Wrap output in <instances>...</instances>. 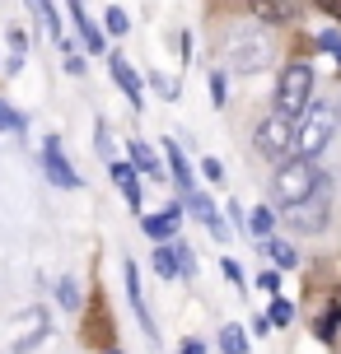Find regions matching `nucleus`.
Segmentation results:
<instances>
[{
  "label": "nucleus",
  "instance_id": "nucleus-19",
  "mask_svg": "<svg viewBox=\"0 0 341 354\" xmlns=\"http://www.w3.org/2000/svg\"><path fill=\"white\" fill-rule=\"evenodd\" d=\"M248 233H252V238H262V243L271 238V210H267V205H257V210L248 214Z\"/></svg>",
  "mask_w": 341,
  "mask_h": 354
},
{
  "label": "nucleus",
  "instance_id": "nucleus-11",
  "mask_svg": "<svg viewBox=\"0 0 341 354\" xmlns=\"http://www.w3.org/2000/svg\"><path fill=\"white\" fill-rule=\"evenodd\" d=\"M178 224H182V201H173L164 214H150V219H141V229L150 233V238H159V243H164L173 229H178Z\"/></svg>",
  "mask_w": 341,
  "mask_h": 354
},
{
  "label": "nucleus",
  "instance_id": "nucleus-20",
  "mask_svg": "<svg viewBox=\"0 0 341 354\" xmlns=\"http://www.w3.org/2000/svg\"><path fill=\"white\" fill-rule=\"evenodd\" d=\"M220 345H225L229 354H243V350H248V340H243V331H238V326H220Z\"/></svg>",
  "mask_w": 341,
  "mask_h": 354
},
{
  "label": "nucleus",
  "instance_id": "nucleus-6",
  "mask_svg": "<svg viewBox=\"0 0 341 354\" xmlns=\"http://www.w3.org/2000/svg\"><path fill=\"white\" fill-rule=\"evenodd\" d=\"M327 214H332L327 196H313V201L290 205V210H286V224H290L295 233H323V229H327Z\"/></svg>",
  "mask_w": 341,
  "mask_h": 354
},
{
  "label": "nucleus",
  "instance_id": "nucleus-30",
  "mask_svg": "<svg viewBox=\"0 0 341 354\" xmlns=\"http://www.w3.org/2000/svg\"><path fill=\"white\" fill-rule=\"evenodd\" d=\"M178 354H206V345H201V340H182Z\"/></svg>",
  "mask_w": 341,
  "mask_h": 354
},
{
  "label": "nucleus",
  "instance_id": "nucleus-14",
  "mask_svg": "<svg viewBox=\"0 0 341 354\" xmlns=\"http://www.w3.org/2000/svg\"><path fill=\"white\" fill-rule=\"evenodd\" d=\"M164 149H168V168H173V182H178L182 201H187V196L197 192V187H192V168H187V159L178 154V145H164Z\"/></svg>",
  "mask_w": 341,
  "mask_h": 354
},
{
  "label": "nucleus",
  "instance_id": "nucleus-15",
  "mask_svg": "<svg viewBox=\"0 0 341 354\" xmlns=\"http://www.w3.org/2000/svg\"><path fill=\"white\" fill-rule=\"evenodd\" d=\"M248 10L262 24H286L290 19V0H248Z\"/></svg>",
  "mask_w": 341,
  "mask_h": 354
},
{
  "label": "nucleus",
  "instance_id": "nucleus-28",
  "mask_svg": "<svg viewBox=\"0 0 341 354\" xmlns=\"http://www.w3.org/2000/svg\"><path fill=\"white\" fill-rule=\"evenodd\" d=\"M66 71H71V75H85V71H89V66H85V56L66 52Z\"/></svg>",
  "mask_w": 341,
  "mask_h": 354
},
{
  "label": "nucleus",
  "instance_id": "nucleus-1",
  "mask_svg": "<svg viewBox=\"0 0 341 354\" xmlns=\"http://www.w3.org/2000/svg\"><path fill=\"white\" fill-rule=\"evenodd\" d=\"M271 192H276V201L290 210V205H299V201L323 196V173H318V163H313V159H286V163H276Z\"/></svg>",
  "mask_w": 341,
  "mask_h": 354
},
{
  "label": "nucleus",
  "instance_id": "nucleus-8",
  "mask_svg": "<svg viewBox=\"0 0 341 354\" xmlns=\"http://www.w3.org/2000/svg\"><path fill=\"white\" fill-rule=\"evenodd\" d=\"M112 182H117V192L126 196V205L141 210V168H136V163H112Z\"/></svg>",
  "mask_w": 341,
  "mask_h": 354
},
{
  "label": "nucleus",
  "instance_id": "nucleus-7",
  "mask_svg": "<svg viewBox=\"0 0 341 354\" xmlns=\"http://www.w3.org/2000/svg\"><path fill=\"white\" fill-rule=\"evenodd\" d=\"M42 168H47V177H52L56 187H80V177H75V168H71V159H66V154H61V140H56V136H47V140H42Z\"/></svg>",
  "mask_w": 341,
  "mask_h": 354
},
{
  "label": "nucleus",
  "instance_id": "nucleus-2",
  "mask_svg": "<svg viewBox=\"0 0 341 354\" xmlns=\"http://www.w3.org/2000/svg\"><path fill=\"white\" fill-rule=\"evenodd\" d=\"M295 136H299V117H290V112H271V117H262L257 122V131H252V145H257V154L271 163H286L295 159Z\"/></svg>",
  "mask_w": 341,
  "mask_h": 354
},
{
  "label": "nucleus",
  "instance_id": "nucleus-5",
  "mask_svg": "<svg viewBox=\"0 0 341 354\" xmlns=\"http://www.w3.org/2000/svg\"><path fill=\"white\" fill-rule=\"evenodd\" d=\"M225 61H229V71H238V75L262 71V61H267V42L252 33V28H238V33H229V42H225Z\"/></svg>",
  "mask_w": 341,
  "mask_h": 354
},
{
  "label": "nucleus",
  "instance_id": "nucleus-18",
  "mask_svg": "<svg viewBox=\"0 0 341 354\" xmlns=\"http://www.w3.org/2000/svg\"><path fill=\"white\" fill-rule=\"evenodd\" d=\"M155 270H159L164 280H173V275H182V266H178V248H168V243H164V248L155 252Z\"/></svg>",
  "mask_w": 341,
  "mask_h": 354
},
{
  "label": "nucleus",
  "instance_id": "nucleus-17",
  "mask_svg": "<svg viewBox=\"0 0 341 354\" xmlns=\"http://www.w3.org/2000/svg\"><path fill=\"white\" fill-rule=\"evenodd\" d=\"M267 252H271V261L281 266V270H290V266H299V252H295V243H281V238H267Z\"/></svg>",
  "mask_w": 341,
  "mask_h": 354
},
{
  "label": "nucleus",
  "instance_id": "nucleus-16",
  "mask_svg": "<svg viewBox=\"0 0 341 354\" xmlns=\"http://www.w3.org/2000/svg\"><path fill=\"white\" fill-rule=\"evenodd\" d=\"M131 163H136V168H141L145 177H164L159 159H155V149H150L145 140H136V145H131Z\"/></svg>",
  "mask_w": 341,
  "mask_h": 354
},
{
  "label": "nucleus",
  "instance_id": "nucleus-22",
  "mask_svg": "<svg viewBox=\"0 0 341 354\" xmlns=\"http://www.w3.org/2000/svg\"><path fill=\"white\" fill-rule=\"evenodd\" d=\"M108 33H112V37L126 33V10H117V5H108Z\"/></svg>",
  "mask_w": 341,
  "mask_h": 354
},
{
  "label": "nucleus",
  "instance_id": "nucleus-24",
  "mask_svg": "<svg viewBox=\"0 0 341 354\" xmlns=\"http://www.w3.org/2000/svg\"><path fill=\"white\" fill-rule=\"evenodd\" d=\"M0 126H5V131H24V117H19V112H10V107L0 103Z\"/></svg>",
  "mask_w": 341,
  "mask_h": 354
},
{
  "label": "nucleus",
  "instance_id": "nucleus-21",
  "mask_svg": "<svg viewBox=\"0 0 341 354\" xmlns=\"http://www.w3.org/2000/svg\"><path fill=\"white\" fill-rule=\"evenodd\" d=\"M56 299H61V308H80V284L66 275V280L56 284Z\"/></svg>",
  "mask_w": 341,
  "mask_h": 354
},
{
  "label": "nucleus",
  "instance_id": "nucleus-13",
  "mask_svg": "<svg viewBox=\"0 0 341 354\" xmlns=\"http://www.w3.org/2000/svg\"><path fill=\"white\" fill-rule=\"evenodd\" d=\"M71 19H75V28H80V37H85V47H89V52H103V33L94 28V19L85 15L80 0H71Z\"/></svg>",
  "mask_w": 341,
  "mask_h": 354
},
{
  "label": "nucleus",
  "instance_id": "nucleus-4",
  "mask_svg": "<svg viewBox=\"0 0 341 354\" xmlns=\"http://www.w3.org/2000/svg\"><path fill=\"white\" fill-rule=\"evenodd\" d=\"M276 107L290 112V117H304L308 107H313V71H308L304 61H295L281 71L276 80Z\"/></svg>",
  "mask_w": 341,
  "mask_h": 354
},
{
  "label": "nucleus",
  "instance_id": "nucleus-9",
  "mask_svg": "<svg viewBox=\"0 0 341 354\" xmlns=\"http://www.w3.org/2000/svg\"><path fill=\"white\" fill-rule=\"evenodd\" d=\"M187 205H192V214H197L201 224H206V229H211V238H216V243H225V238H229V224H225V219H220L216 214V205H211V201H206V196H187Z\"/></svg>",
  "mask_w": 341,
  "mask_h": 354
},
{
  "label": "nucleus",
  "instance_id": "nucleus-29",
  "mask_svg": "<svg viewBox=\"0 0 341 354\" xmlns=\"http://www.w3.org/2000/svg\"><path fill=\"white\" fill-rule=\"evenodd\" d=\"M318 10L332 15V24H341V0H318Z\"/></svg>",
  "mask_w": 341,
  "mask_h": 354
},
{
  "label": "nucleus",
  "instance_id": "nucleus-32",
  "mask_svg": "<svg viewBox=\"0 0 341 354\" xmlns=\"http://www.w3.org/2000/svg\"><path fill=\"white\" fill-rule=\"evenodd\" d=\"M108 354H122V350H108Z\"/></svg>",
  "mask_w": 341,
  "mask_h": 354
},
{
  "label": "nucleus",
  "instance_id": "nucleus-10",
  "mask_svg": "<svg viewBox=\"0 0 341 354\" xmlns=\"http://www.w3.org/2000/svg\"><path fill=\"white\" fill-rule=\"evenodd\" d=\"M108 66H112V80L122 84L126 98H131L136 107H145V88H141V80H136V71L126 66V56H108Z\"/></svg>",
  "mask_w": 341,
  "mask_h": 354
},
{
  "label": "nucleus",
  "instance_id": "nucleus-26",
  "mask_svg": "<svg viewBox=\"0 0 341 354\" xmlns=\"http://www.w3.org/2000/svg\"><path fill=\"white\" fill-rule=\"evenodd\" d=\"M178 266H182V275H197V261H192V248L187 243L178 248Z\"/></svg>",
  "mask_w": 341,
  "mask_h": 354
},
{
  "label": "nucleus",
  "instance_id": "nucleus-25",
  "mask_svg": "<svg viewBox=\"0 0 341 354\" xmlns=\"http://www.w3.org/2000/svg\"><path fill=\"white\" fill-rule=\"evenodd\" d=\"M225 93H229V84H225V75L216 71V75H211V98H216V107L225 103Z\"/></svg>",
  "mask_w": 341,
  "mask_h": 354
},
{
  "label": "nucleus",
  "instance_id": "nucleus-3",
  "mask_svg": "<svg viewBox=\"0 0 341 354\" xmlns=\"http://www.w3.org/2000/svg\"><path fill=\"white\" fill-rule=\"evenodd\" d=\"M341 126V112H332V103H313L299 117V136H295V159H318L327 145H332V131Z\"/></svg>",
  "mask_w": 341,
  "mask_h": 354
},
{
  "label": "nucleus",
  "instance_id": "nucleus-33",
  "mask_svg": "<svg viewBox=\"0 0 341 354\" xmlns=\"http://www.w3.org/2000/svg\"><path fill=\"white\" fill-rule=\"evenodd\" d=\"M337 112H341V103H337Z\"/></svg>",
  "mask_w": 341,
  "mask_h": 354
},
{
  "label": "nucleus",
  "instance_id": "nucleus-31",
  "mask_svg": "<svg viewBox=\"0 0 341 354\" xmlns=\"http://www.w3.org/2000/svg\"><path fill=\"white\" fill-rule=\"evenodd\" d=\"M323 47H327V52H337V56H341V37H337V33H323Z\"/></svg>",
  "mask_w": 341,
  "mask_h": 354
},
{
  "label": "nucleus",
  "instance_id": "nucleus-12",
  "mask_svg": "<svg viewBox=\"0 0 341 354\" xmlns=\"http://www.w3.org/2000/svg\"><path fill=\"white\" fill-rule=\"evenodd\" d=\"M126 294H131V308H136V317H141L145 336H159V331H155V317H150V308H145V299H141V275H136V266H126Z\"/></svg>",
  "mask_w": 341,
  "mask_h": 354
},
{
  "label": "nucleus",
  "instance_id": "nucleus-27",
  "mask_svg": "<svg viewBox=\"0 0 341 354\" xmlns=\"http://www.w3.org/2000/svg\"><path fill=\"white\" fill-rule=\"evenodd\" d=\"M201 173L211 177V182H225V168H220V159H206V163H201Z\"/></svg>",
  "mask_w": 341,
  "mask_h": 354
},
{
  "label": "nucleus",
  "instance_id": "nucleus-23",
  "mask_svg": "<svg viewBox=\"0 0 341 354\" xmlns=\"http://www.w3.org/2000/svg\"><path fill=\"white\" fill-rule=\"evenodd\" d=\"M290 317H295V308H290L286 299H276V303H271V322H276V326H281V322H290Z\"/></svg>",
  "mask_w": 341,
  "mask_h": 354
}]
</instances>
